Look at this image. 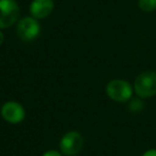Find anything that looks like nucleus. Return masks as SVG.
<instances>
[{
    "mask_svg": "<svg viewBox=\"0 0 156 156\" xmlns=\"http://www.w3.org/2000/svg\"><path fill=\"white\" fill-rule=\"evenodd\" d=\"M54 10L52 0H33L30 5V13L35 20L47 17Z\"/></svg>",
    "mask_w": 156,
    "mask_h": 156,
    "instance_id": "nucleus-7",
    "label": "nucleus"
},
{
    "mask_svg": "<svg viewBox=\"0 0 156 156\" xmlns=\"http://www.w3.org/2000/svg\"><path fill=\"white\" fill-rule=\"evenodd\" d=\"M20 16V7L15 0H0V29L11 27Z\"/></svg>",
    "mask_w": 156,
    "mask_h": 156,
    "instance_id": "nucleus-3",
    "label": "nucleus"
},
{
    "mask_svg": "<svg viewBox=\"0 0 156 156\" xmlns=\"http://www.w3.org/2000/svg\"><path fill=\"white\" fill-rule=\"evenodd\" d=\"M138 7L143 12H154L156 10V0H138Z\"/></svg>",
    "mask_w": 156,
    "mask_h": 156,
    "instance_id": "nucleus-8",
    "label": "nucleus"
},
{
    "mask_svg": "<svg viewBox=\"0 0 156 156\" xmlns=\"http://www.w3.org/2000/svg\"><path fill=\"white\" fill-rule=\"evenodd\" d=\"M134 90L140 98H149L156 95V72L144 71L135 79Z\"/></svg>",
    "mask_w": 156,
    "mask_h": 156,
    "instance_id": "nucleus-1",
    "label": "nucleus"
},
{
    "mask_svg": "<svg viewBox=\"0 0 156 156\" xmlns=\"http://www.w3.org/2000/svg\"><path fill=\"white\" fill-rule=\"evenodd\" d=\"M25 109L20 103L7 102L1 108V115L7 122L12 124L20 123L25 119Z\"/></svg>",
    "mask_w": 156,
    "mask_h": 156,
    "instance_id": "nucleus-6",
    "label": "nucleus"
},
{
    "mask_svg": "<svg viewBox=\"0 0 156 156\" xmlns=\"http://www.w3.org/2000/svg\"><path fill=\"white\" fill-rule=\"evenodd\" d=\"M40 31L41 27L34 17L22 18L16 26V33L18 37L25 42H30L37 39L40 34Z\"/></svg>",
    "mask_w": 156,
    "mask_h": 156,
    "instance_id": "nucleus-4",
    "label": "nucleus"
},
{
    "mask_svg": "<svg viewBox=\"0 0 156 156\" xmlns=\"http://www.w3.org/2000/svg\"><path fill=\"white\" fill-rule=\"evenodd\" d=\"M83 145V138L78 132H69L62 137L60 141V150L62 154L74 156L80 152Z\"/></svg>",
    "mask_w": 156,
    "mask_h": 156,
    "instance_id": "nucleus-5",
    "label": "nucleus"
},
{
    "mask_svg": "<svg viewBox=\"0 0 156 156\" xmlns=\"http://www.w3.org/2000/svg\"><path fill=\"white\" fill-rule=\"evenodd\" d=\"M142 156H156V149L147 150V152L142 154Z\"/></svg>",
    "mask_w": 156,
    "mask_h": 156,
    "instance_id": "nucleus-11",
    "label": "nucleus"
},
{
    "mask_svg": "<svg viewBox=\"0 0 156 156\" xmlns=\"http://www.w3.org/2000/svg\"><path fill=\"white\" fill-rule=\"evenodd\" d=\"M3 40H5V37H3V34H2V32L0 31V45L3 43Z\"/></svg>",
    "mask_w": 156,
    "mask_h": 156,
    "instance_id": "nucleus-12",
    "label": "nucleus"
},
{
    "mask_svg": "<svg viewBox=\"0 0 156 156\" xmlns=\"http://www.w3.org/2000/svg\"><path fill=\"white\" fill-rule=\"evenodd\" d=\"M43 156H62L59 152L57 151H54V150H51V151H47L46 153H44Z\"/></svg>",
    "mask_w": 156,
    "mask_h": 156,
    "instance_id": "nucleus-10",
    "label": "nucleus"
},
{
    "mask_svg": "<svg viewBox=\"0 0 156 156\" xmlns=\"http://www.w3.org/2000/svg\"><path fill=\"white\" fill-rule=\"evenodd\" d=\"M128 108L133 112H139L143 109V103L140 100H133L128 105Z\"/></svg>",
    "mask_w": 156,
    "mask_h": 156,
    "instance_id": "nucleus-9",
    "label": "nucleus"
},
{
    "mask_svg": "<svg viewBox=\"0 0 156 156\" xmlns=\"http://www.w3.org/2000/svg\"><path fill=\"white\" fill-rule=\"evenodd\" d=\"M106 93L115 102L124 103L130 100L133 95V88L129 83L123 79H113L108 83Z\"/></svg>",
    "mask_w": 156,
    "mask_h": 156,
    "instance_id": "nucleus-2",
    "label": "nucleus"
}]
</instances>
